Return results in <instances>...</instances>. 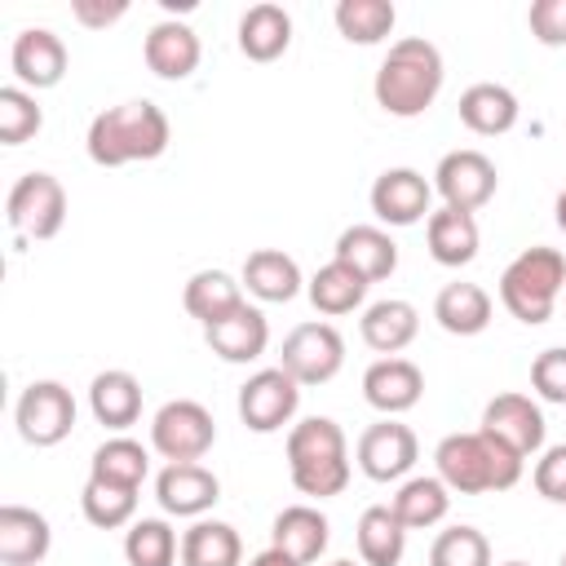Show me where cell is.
Listing matches in <instances>:
<instances>
[{"label": "cell", "mask_w": 566, "mask_h": 566, "mask_svg": "<svg viewBox=\"0 0 566 566\" xmlns=\"http://www.w3.org/2000/svg\"><path fill=\"white\" fill-rule=\"evenodd\" d=\"M478 243H482V234H478L473 212H460V208H447V203L438 212H429V221H424V248H429V256L438 265H447V270L469 265L478 256Z\"/></svg>", "instance_id": "23"}, {"label": "cell", "mask_w": 566, "mask_h": 566, "mask_svg": "<svg viewBox=\"0 0 566 566\" xmlns=\"http://www.w3.org/2000/svg\"><path fill=\"white\" fill-rule=\"evenodd\" d=\"M438 478L455 495H486V491H509L522 482V455H513L504 442L486 438L482 429L473 433H447L433 447Z\"/></svg>", "instance_id": "3"}, {"label": "cell", "mask_w": 566, "mask_h": 566, "mask_svg": "<svg viewBox=\"0 0 566 566\" xmlns=\"http://www.w3.org/2000/svg\"><path fill=\"white\" fill-rule=\"evenodd\" d=\"M389 509H394V517H398L407 531H429V526H438V522L447 517L451 491H447V482H442L438 473L407 478V482L398 486V495L389 500Z\"/></svg>", "instance_id": "32"}, {"label": "cell", "mask_w": 566, "mask_h": 566, "mask_svg": "<svg viewBox=\"0 0 566 566\" xmlns=\"http://www.w3.org/2000/svg\"><path fill=\"white\" fill-rule=\"evenodd\" d=\"M287 473L301 495L327 500L349 486V447L345 429L332 416H310L287 429Z\"/></svg>", "instance_id": "4"}, {"label": "cell", "mask_w": 566, "mask_h": 566, "mask_svg": "<svg viewBox=\"0 0 566 566\" xmlns=\"http://www.w3.org/2000/svg\"><path fill=\"white\" fill-rule=\"evenodd\" d=\"M203 340L221 363H256L265 354V345H270V323H265V314L256 305H243L230 318L203 327Z\"/></svg>", "instance_id": "22"}, {"label": "cell", "mask_w": 566, "mask_h": 566, "mask_svg": "<svg viewBox=\"0 0 566 566\" xmlns=\"http://www.w3.org/2000/svg\"><path fill=\"white\" fill-rule=\"evenodd\" d=\"M354 455H358V469H363L371 482H398V478H407L411 464L420 460V442H416V433H411L402 420L385 416V420H376V424L363 429Z\"/></svg>", "instance_id": "12"}, {"label": "cell", "mask_w": 566, "mask_h": 566, "mask_svg": "<svg viewBox=\"0 0 566 566\" xmlns=\"http://www.w3.org/2000/svg\"><path fill=\"white\" fill-rule=\"evenodd\" d=\"M40 128H44V111L35 106V93H27L22 84H4L0 88V142L22 146Z\"/></svg>", "instance_id": "39"}, {"label": "cell", "mask_w": 566, "mask_h": 566, "mask_svg": "<svg viewBox=\"0 0 566 566\" xmlns=\"http://www.w3.org/2000/svg\"><path fill=\"white\" fill-rule=\"evenodd\" d=\"M146 473H150L146 447L133 442V438H124V433L106 438V442L93 451V460H88V478L111 482V486H133V491H142Z\"/></svg>", "instance_id": "35"}, {"label": "cell", "mask_w": 566, "mask_h": 566, "mask_svg": "<svg viewBox=\"0 0 566 566\" xmlns=\"http://www.w3.org/2000/svg\"><path fill=\"white\" fill-rule=\"evenodd\" d=\"M128 566H172L181 557V539L164 517H137L124 535Z\"/></svg>", "instance_id": "37"}, {"label": "cell", "mask_w": 566, "mask_h": 566, "mask_svg": "<svg viewBox=\"0 0 566 566\" xmlns=\"http://www.w3.org/2000/svg\"><path fill=\"white\" fill-rule=\"evenodd\" d=\"M429 566H491V544L478 526H447L429 548Z\"/></svg>", "instance_id": "40"}, {"label": "cell", "mask_w": 566, "mask_h": 566, "mask_svg": "<svg viewBox=\"0 0 566 566\" xmlns=\"http://www.w3.org/2000/svg\"><path fill=\"white\" fill-rule=\"evenodd\" d=\"M142 57H146V66H150L159 80H186V75H195L203 49H199L195 27H186V22H177V18H164V22H155V27L146 31Z\"/></svg>", "instance_id": "18"}, {"label": "cell", "mask_w": 566, "mask_h": 566, "mask_svg": "<svg viewBox=\"0 0 566 566\" xmlns=\"http://www.w3.org/2000/svg\"><path fill=\"white\" fill-rule=\"evenodd\" d=\"M13 424L31 447H57L75 429V398L62 380H31L13 402Z\"/></svg>", "instance_id": "8"}, {"label": "cell", "mask_w": 566, "mask_h": 566, "mask_svg": "<svg viewBox=\"0 0 566 566\" xmlns=\"http://www.w3.org/2000/svg\"><path fill=\"white\" fill-rule=\"evenodd\" d=\"M367 203H371L376 221H385V226H416V221H429L433 181H424V172H416V168H385L371 181Z\"/></svg>", "instance_id": "14"}, {"label": "cell", "mask_w": 566, "mask_h": 566, "mask_svg": "<svg viewBox=\"0 0 566 566\" xmlns=\"http://www.w3.org/2000/svg\"><path fill=\"white\" fill-rule=\"evenodd\" d=\"M80 513H84V522L97 526V531L128 526L133 513H137V491H133V486H111V482L88 478L84 491H80Z\"/></svg>", "instance_id": "38"}, {"label": "cell", "mask_w": 566, "mask_h": 566, "mask_svg": "<svg viewBox=\"0 0 566 566\" xmlns=\"http://www.w3.org/2000/svg\"><path fill=\"white\" fill-rule=\"evenodd\" d=\"M71 13H75V22L80 27H93V31H102V27H111V22H119L124 13H128V4L124 0H71Z\"/></svg>", "instance_id": "44"}, {"label": "cell", "mask_w": 566, "mask_h": 566, "mask_svg": "<svg viewBox=\"0 0 566 566\" xmlns=\"http://www.w3.org/2000/svg\"><path fill=\"white\" fill-rule=\"evenodd\" d=\"M416 332H420V314H416V305L402 301V296H385V301L367 305L363 318H358L363 345L376 349V354H385V358H398V354L416 340Z\"/></svg>", "instance_id": "19"}, {"label": "cell", "mask_w": 566, "mask_h": 566, "mask_svg": "<svg viewBox=\"0 0 566 566\" xmlns=\"http://www.w3.org/2000/svg\"><path fill=\"white\" fill-rule=\"evenodd\" d=\"M562 296H566V292H562Z\"/></svg>", "instance_id": "50"}, {"label": "cell", "mask_w": 566, "mask_h": 566, "mask_svg": "<svg viewBox=\"0 0 566 566\" xmlns=\"http://www.w3.org/2000/svg\"><path fill=\"white\" fill-rule=\"evenodd\" d=\"M433 318L451 336H478L491 323V296L478 283H447L433 296Z\"/></svg>", "instance_id": "31"}, {"label": "cell", "mask_w": 566, "mask_h": 566, "mask_svg": "<svg viewBox=\"0 0 566 566\" xmlns=\"http://www.w3.org/2000/svg\"><path fill=\"white\" fill-rule=\"evenodd\" d=\"M562 566H566V553H562Z\"/></svg>", "instance_id": "49"}, {"label": "cell", "mask_w": 566, "mask_h": 566, "mask_svg": "<svg viewBox=\"0 0 566 566\" xmlns=\"http://www.w3.org/2000/svg\"><path fill=\"white\" fill-rule=\"evenodd\" d=\"M544 411L539 402H531L526 394H495L486 407H482V433L504 442L513 455L531 460L544 451Z\"/></svg>", "instance_id": "13"}, {"label": "cell", "mask_w": 566, "mask_h": 566, "mask_svg": "<svg viewBox=\"0 0 566 566\" xmlns=\"http://www.w3.org/2000/svg\"><path fill=\"white\" fill-rule=\"evenodd\" d=\"M9 66L18 75V84L31 93L40 88H57L62 75H66V44L62 35H53L49 27H27L13 35V49H9Z\"/></svg>", "instance_id": "15"}, {"label": "cell", "mask_w": 566, "mask_h": 566, "mask_svg": "<svg viewBox=\"0 0 566 566\" xmlns=\"http://www.w3.org/2000/svg\"><path fill=\"white\" fill-rule=\"evenodd\" d=\"M301 265L283 252V248H256L248 252L243 261V287L256 296V301H270V305H287L296 292H301Z\"/></svg>", "instance_id": "29"}, {"label": "cell", "mask_w": 566, "mask_h": 566, "mask_svg": "<svg viewBox=\"0 0 566 566\" xmlns=\"http://www.w3.org/2000/svg\"><path fill=\"white\" fill-rule=\"evenodd\" d=\"M279 367L296 385H327L345 367V340H340V332L332 323H296L283 336Z\"/></svg>", "instance_id": "9"}, {"label": "cell", "mask_w": 566, "mask_h": 566, "mask_svg": "<svg viewBox=\"0 0 566 566\" xmlns=\"http://www.w3.org/2000/svg\"><path fill=\"white\" fill-rule=\"evenodd\" d=\"M181 305L190 318H199L203 327L230 318L234 310H243V279L226 274V270H199L186 279V292H181Z\"/></svg>", "instance_id": "28"}, {"label": "cell", "mask_w": 566, "mask_h": 566, "mask_svg": "<svg viewBox=\"0 0 566 566\" xmlns=\"http://www.w3.org/2000/svg\"><path fill=\"white\" fill-rule=\"evenodd\" d=\"M354 539H358L363 566H398L402 553H407V526L394 517L389 504L363 509V517H358V526H354Z\"/></svg>", "instance_id": "30"}, {"label": "cell", "mask_w": 566, "mask_h": 566, "mask_svg": "<svg viewBox=\"0 0 566 566\" xmlns=\"http://www.w3.org/2000/svg\"><path fill=\"white\" fill-rule=\"evenodd\" d=\"M248 566H296V562H292L287 553H279V548H261V553H256Z\"/></svg>", "instance_id": "45"}, {"label": "cell", "mask_w": 566, "mask_h": 566, "mask_svg": "<svg viewBox=\"0 0 566 566\" xmlns=\"http://www.w3.org/2000/svg\"><path fill=\"white\" fill-rule=\"evenodd\" d=\"M53 548L49 517L27 509V504H4L0 509V562L4 566H40Z\"/></svg>", "instance_id": "20"}, {"label": "cell", "mask_w": 566, "mask_h": 566, "mask_svg": "<svg viewBox=\"0 0 566 566\" xmlns=\"http://www.w3.org/2000/svg\"><path fill=\"white\" fill-rule=\"evenodd\" d=\"M332 566H354V562H349V557H340V562H332Z\"/></svg>", "instance_id": "47"}, {"label": "cell", "mask_w": 566, "mask_h": 566, "mask_svg": "<svg viewBox=\"0 0 566 566\" xmlns=\"http://www.w3.org/2000/svg\"><path fill=\"white\" fill-rule=\"evenodd\" d=\"M531 389L544 402L566 407V345H553V349H539L535 354V363H531Z\"/></svg>", "instance_id": "41"}, {"label": "cell", "mask_w": 566, "mask_h": 566, "mask_svg": "<svg viewBox=\"0 0 566 566\" xmlns=\"http://www.w3.org/2000/svg\"><path fill=\"white\" fill-rule=\"evenodd\" d=\"M562 292H566V256L557 248H526L500 274V305L526 327L548 323Z\"/></svg>", "instance_id": "5"}, {"label": "cell", "mask_w": 566, "mask_h": 566, "mask_svg": "<svg viewBox=\"0 0 566 566\" xmlns=\"http://www.w3.org/2000/svg\"><path fill=\"white\" fill-rule=\"evenodd\" d=\"M424 394V371L411 358H376L363 371V398L380 411V416H402L420 402Z\"/></svg>", "instance_id": "17"}, {"label": "cell", "mask_w": 566, "mask_h": 566, "mask_svg": "<svg viewBox=\"0 0 566 566\" xmlns=\"http://www.w3.org/2000/svg\"><path fill=\"white\" fill-rule=\"evenodd\" d=\"M212 442H217V420L195 398H172L150 420V447L168 464H195L212 451Z\"/></svg>", "instance_id": "7"}, {"label": "cell", "mask_w": 566, "mask_h": 566, "mask_svg": "<svg viewBox=\"0 0 566 566\" xmlns=\"http://www.w3.org/2000/svg\"><path fill=\"white\" fill-rule=\"evenodd\" d=\"M442 80H447V66H442L438 44H429L424 35H402L389 44L385 62L376 66L371 93L385 115L416 119L433 106V97L442 93Z\"/></svg>", "instance_id": "1"}, {"label": "cell", "mask_w": 566, "mask_h": 566, "mask_svg": "<svg viewBox=\"0 0 566 566\" xmlns=\"http://www.w3.org/2000/svg\"><path fill=\"white\" fill-rule=\"evenodd\" d=\"M88 411H93L97 424H106L115 433L137 424L142 420V385H137V376L119 371V367L97 371L93 385H88Z\"/></svg>", "instance_id": "25"}, {"label": "cell", "mask_w": 566, "mask_h": 566, "mask_svg": "<svg viewBox=\"0 0 566 566\" xmlns=\"http://www.w3.org/2000/svg\"><path fill=\"white\" fill-rule=\"evenodd\" d=\"M301 407V385L283 367H261L239 385V420L252 433H279Z\"/></svg>", "instance_id": "10"}, {"label": "cell", "mask_w": 566, "mask_h": 566, "mask_svg": "<svg viewBox=\"0 0 566 566\" xmlns=\"http://www.w3.org/2000/svg\"><path fill=\"white\" fill-rule=\"evenodd\" d=\"M292 44V13L283 4H252L243 18H239V53L248 62H274L283 57Z\"/></svg>", "instance_id": "27"}, {"label": "cell", "mask_w": 566, "mask_h": 566, "mask_svg": "<svg viewBox=\"0 0 566 566\" xmlns=\"http://www.w3.org/2000/svg\"><path fill=\"white\" fill-rule=\"evenodd\" d=\"M332 18H336V31L349 44H380L394 31L398 9L389 0H340Z\"/></svg>", "instance_id": "36"}, {"label": "cell", "mask_w": 566, "mask_h": 566, "mask_svg": "<svg viewBox=\"0 0 566 566\" xmlns=\"http://www.w3.org/2000/svg\"><path fill=\"white\" fill-rule=\"evenodd\" d=\"M367 279L363 274H354L349 265H340V261H327L323 270H314V279L305 283V292H310V305L318 310V314H327V318H336V314H354L363 301H367Z\"/></svg>", "instance_id": "34"}, {"label": "cell", "mask_w": 566, "mask_h": 566, "mask_svg": "<svg viewBox=\"0 0 566 566\" xmlns=\"http://www.w3.org/2000/svg\"><path fill=\"white\" fill-rule=\"evenodd\" d=\"M526 27L544 49H562L566 44V0H535L526 13Z\"/></svg>", "instance_id": "43"}, {"label": "cell", "mask_w": 566, "mask_h": 566, "mask_svg": "<svg viewBox=\"0 0 566 566\" xmlns=\"http://www.w3.org/2000/svg\"><path fill=\"white\" fill-rule=\"evenodd\" d=\"M495 186H500V172L495 164L482 155V150H447L433 168V190L442 195L447 208H460V212H478L482 203L495 199Z\"/></svg>", "instance_id": "11"}, {"label": "cell", "mask_w": 566, "mask_h": 566, "mask_svg": "<svg viewBox=\"0 0 566 566\" xmlns=\"http://www.w3.org/2000/svg\"><path fill=\"white\" fill-rule=\"evenodd\" d=\"M535 491L553 504H566V442L557 447H544L539 460H535V473H531Z\"/></svg>", "instance_id": "42"}, {"label": "cell", "mask_w": 566, "mask_h": 566, "mask_svg": "<svg viewBox=\"0 0 566 566\" xmlns=\"http://www.w3.org/2000/svg\"><path fill=\"white\" fill-rule=\"evenodd\" d=\"M4 221L18 239H53L66 221V190L53 172H22L13 186H9V199H4Z\"/></svg>", "instance_id": "6"}, {"label": "cell", "mask_w": 566, "mask_h": 566, "mask_svg": "<svg viewBox=\"0 0 566 566\" xmlns=\"http://www.w3.org/2000/svg\"><path fill=\"white\" fill-rule=\"evenodd\" d=\"M332 261L349 265L367 283H380L398 270V243L380 226H349V230H340V239L332 248Z\"/></svg>", "instance_id": "21"}, {"label": "cell", "mask_w": 566, "mask_h": 566, "mask_svg": "<svg viewBox=\"0 0 566 566\" xmlns=\"http://www.w3.org/2000/svg\"><path fill=\"white\" fill-rule=\"evenodd\" d=\"M181 566H243V539L230 522L199 517L181 535Z\"/></svg>", "instance_id": "33"}, {"label": "cell", "mask_w": 566, "mask_h": 566, "mask_svg": "<svg viewBox=\"0 0 566 566\" xmlns=\"http://www.w3.org/2000/svg\"><path fill=\"white\" fill-rule=\"evenodd\" d=\"M504 566H526V562H504Z\"/></svg>", "instance_id": "48"}, {"label": "cell", "mask_w": 566, "mask_h": 566, "mask_svg": "<svg viewBox=\"0 0 566 566\" xmlns=\"http://www.w3.org/2000/svg\"><path fill=\"white\" fill-rule=\"evenodd\" d=\"M155 500L172 517H203L221 500V482L199 460L195 464H164L155 478Z\"/></svg>", "instance_id": "16"}, {"label": "cell", "mask_w": 566, "mask_h": 566, "mask_svg": "<svg viewBox=\"0 0 566 566\" xmlns=\"http://www.w3.org/2000/svg\"><path fill=\"white\" fill-rule=\"evenodd\" d=\"M455 111H460V124L469 133H478V137H500V133H509L517 124V97H513V88H504L495 80L469 84L460 93Z\"/></svg>", "instance_id": "26"}, {"label": "cell", "mask_w": 566, "mask_h": 566, "mask_svg": "<svg viewBox=\"0 0 566 566\" xmlns=\"http://www.w3.org/2000/svg\"><path fill=\"white\" fill-rule=\"evenodd\" d=\"M553 221H557V230L566 234V190L557 195V203H553Z\"/></svg>", "instance_id": "46"}, {"label": "cell", "mask_w": 566, "mask_h": 566, "mask_svg": "<svg viewBox=\"0 0 566 566\" xmlns=\"http://www.w3.org/2000/svg\"><path fill=\"white\" fill-rule=\"evenodd\" d=\"M327 531H332V526H327V517H323L314 504H287V509L274 517V526H270V548L287 553L296 566H310V562L323 557Z\"/></svg>", "instance_id": "24"}, {"label": "cell", "mask_w": 566, "mask_h": 566, "mask_svg": "<svg viewBox=\"0 0 566 566\" xmlns=\"http://www.w3.org/2000/svg\"><path fill=\"white\" fill-rule=\"evenodd\" d=\"M84 150L97 168H124L137 159H159L168 150V115L146 97L106 106L102 115H93Z\"/></svg>", "instance_id": "2"}]
</instances>
